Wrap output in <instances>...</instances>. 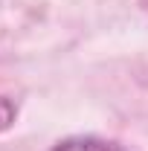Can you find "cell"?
I'll use <instances>...</instances> for the list:
<instances>
[{
    "instance_id": "7a4b0ae2",
    "label": "cell",
    "mask_w": 148,
    "mask_h": 151,
    "mask_svg": "<svg viewBox=\"0 0 148 151\" xmlns=\"http://www.w3.org/2000/svg\"><path fill=\"white\" fill-rule=\"evenodd\" d=\"M15 116H18V108H15L6 96H0V131H6V128L15 122Z\"/></svg>"
},
{
    "instance_id": "3957f363",
    "label": "cell",
    "mask_w": 148,
    "mask_h": 151,
    "mask_svg": "<svg viewBox=\"0 0 148 151\" xmlns=\"http://www.w3.org/2000/svg\"><path fill=\"white\" fill-rule=\"evenodd\" d=\"M139 6H142V9H145V12H148V0H139Z\"/></svg>"
},
{
    "instance_id": "6da1fadb",
    "label": "cell",
    "mask_w": 148,
    "mask_h": 151,
    "mask_svg": "<svg viewBox=\"0 0 148 151\" xmlns=\"http://www.w3.org/2000/svg\"><path fill=\"white\" fill-rule=\"evenodd\" d=\"M50 151H125L119 148L116 142H108V139H99V137H67L55 142Z\"/></svg>"
}]
</instances>
